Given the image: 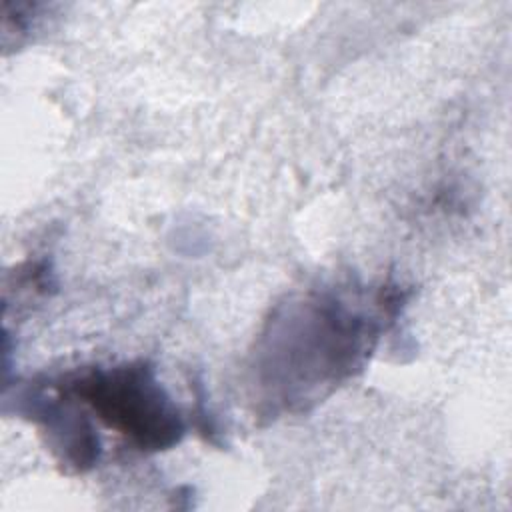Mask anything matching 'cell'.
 <instances>
[{
    "instance_id": "6da1fadb",
    "label": "cell",
    "mask_w": 512,
    "mask_h": 512,
    "mask_svg": "<svg viewBox=\"0 0 512 512\" xmlns=\"http://www.w3.org/2000/svg\"><path fill=\"white\" fill-rule=\"evenodd\" d=\"M376 334V320L338 294L290 302L264 336L262 384L278 388L286 404L318 398L362 364Z\"/></svg>"
},
{
    "instance_id": "7a4b0ae2",
    "label": "cell",
    "mask_w": 512,
    "mask_h": 512,
    "mask_svg": "<svg viewBox=\"0 0 512 512\" xmlns=\"http://www.w3.org/2000/svg\"><path fill=\"white\" fill-rule=\"evenodd\" d=\"M52 386L90 404L100 420L142 450L170 448L184 434L180 410L144 362L92 368Z\"/></svg>"
}]
</instances>
